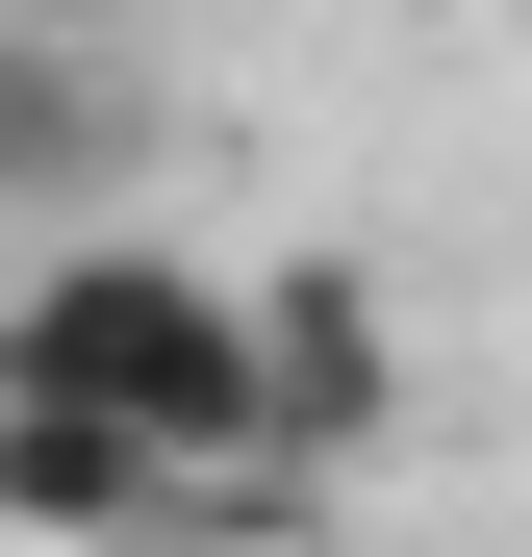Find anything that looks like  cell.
I'll return each instance as SVG.
<instances>
[{"instance_id":"3","label":"cell","mask_w":532,"mask_h":557,"mask_svg":"<svg viewBox=\"0 0 532 557\" xmlns=\"http://www.w3.org/2000/svg\"><path fill=\"white\" fill-rule=\"evenodd\" d=\"M203 482H177L152 431H102V406H0V532H51V557H127V532H177Z\"/></svg>"},{"instance_id":"2","label":"cell","mask_w":532,"mask_h":557,"mask_svg":"<svg viewBox=\"0 0 532 557\" xmlns=\"http://www.w3.org/2000/svg\"><path fill=\"white\" fill-rule=\"evenodd\" d=\"M406 431V305L355 253H253V482H355Z\"/></svg>"},{"instance_id":"1","label":"cell","mask_w":532,"mask_h":557,"mask_svg":"<svg viewBox=\"0 0 532 557\" xmlns=\"http://www.w3.org/2000/svg\"><path fill=\"white\" fill-rule=\"evenodd\" d=\"M0 406H102L177 482H253V278L177 228H51L0 278Z\"/></svg>"},{"instance_id":"4","label":"cell","mask_w":532,"mask_h":557,"mask_svg":"<svg viewBox=\"0 0 532 557\" xmlns=\"http://www.w3.org/2000/svg\"><path fill=\"white\" fill-rule=\"evenodd\" d=\"M102 177H127V76L102 51H76V26H26V0H0V203H102Z\"/></svg>"}]
</instances>
